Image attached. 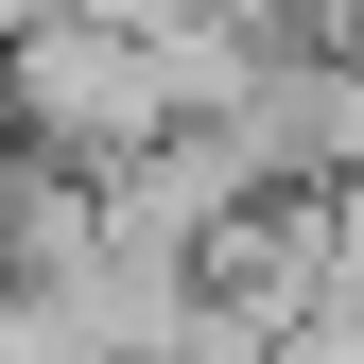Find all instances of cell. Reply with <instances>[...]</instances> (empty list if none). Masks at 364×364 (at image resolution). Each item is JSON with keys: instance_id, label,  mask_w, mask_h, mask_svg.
Masks as SVG:
<instances>
[{"instance_id": "1", "label": "cell", "mask_w": 364, "mask_h": 364, "mask_svg": "<svg viewBox=\"0 0 364 364\" xmlns=\"http://www.w3.org/2000/svg\"><path fill=\"white\" fill-rule=\"evenodd\" d=\"M0 122H18V156H70V173H122L139 139H173V53L156 18H87V0H53L35 35H0Z\"/></svg>"}, {"instance_id": "7", "label": "cell", "mask_w": 364, "mask_h": 364, "mask_svg": "<svg viewBox=\"0 0 364 364\" xmlns=\"http://www.w3.org/2000/svg\"><path fill=\"white\" fill-rule=\"evenodd\" d=\"M35 18H53V0H0V35H35Z\"/></svg>"}, {"instance_id": "3", "label": "cell", "mask_w": 364, "mask_h": 364, "mask_svg": "<svg viewBox=\"0 0 364 364\" xmlns=\"http://www.w3.org/2000/svg\"><path fill=\"white\" fill-rule=\"evenodd\" d=\"M208 312H243V330H295V312H330V191H243L208 225Z\"/></svg>"}, {"instance_id": "5", "label": "cell", "mask_w": 364, "mask_h": 364, "mask_svg": "<svg viewBox=\"0 0 364 364\" xmlns=\"http://www.w3.org/2000/svg\"><path fill=\"white\" fill-rule=\"evenodd\" d=\"M330 295H347V312H364V156H347V173H330Z\"/></svg>"}, {"instance_id": "2", "label": "cell", "mask_w": 364, "mask_h": 364, "mask_svg": "<svg viewBox=\"0 0 364 364\" xmlns=\"http://www.w3.org/2000/svg\"><path fill=\"white\" fill-rule=\"evenodd\" d=\"M225 156H243V191H330V173L364 156V53H330V35H295L278 70L225 87Z\"/></svg>"}, {"instance_id": "4", "label": "cell", "mask_w": 364, "mask_h": 364, "mask_svg": "<svg viewBox=\"0 0 364 364\" xmlns=\"http://www.w3.org/2000/svg\"><path fill=\"white\" fill-rule=\"evenodd\" d=\"M260 364H364V312H347V295H330V312H295V330L260 347Z\"/></svg>"}, {"instance_id": "6", "label": "cell", "mask_w": 364, "mask_h": 364, "mask_svg": "<svg viewBox=\"0 0 364 364\" xmlns=\"http://www.w3.org/2000/svg\"><path fill=\"white\" fill-rule=\"evenodd\" d=\"M295 35H330V53H364V0H295Z\"/></svg>"}, {"instance_id": "8", "label": "cell", "mask_w": 364, "mask_h": 364, "mask_svg": "<svg viewBox=\"0 0 364 364\" xmlns=\"http://www.w3.org/2000/svg\"><path fill=\"white\" fill-rule=\"evenodd\" d=\"M0 156H18V122H0Z\"/></svg>"}]
</instances>
